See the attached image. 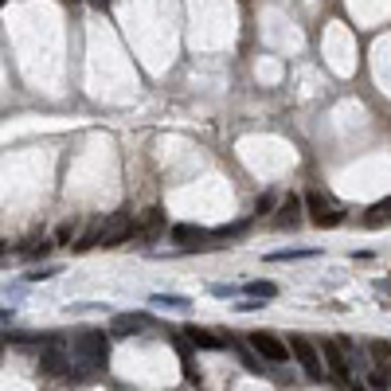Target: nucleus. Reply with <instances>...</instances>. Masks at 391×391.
Segmentation results:
<instances>
[{
    "label": "nucleus",
    "mask_w": 391,
    "mask_h": 391,
    "mask_svg": "<svg viewBox=\"0 0 391 391\" xmlns=\"http://www.w3.org/2000/svg\"><path fill=\"white\" fill-rule=\"evenodd\" d=\"M313 246H305V251H274L270 254V263H290V258H313Z\"/></svg>",
    "instance_id": "nucleus-19"
},
{
    "label": "nucleus",
    "mask_w": 391,
    "mask_h": 391,
    "mask_svg": "<svg viewBox=\"0 0 391 391\" xmlns=\"http://www.w3.org/2000/svg\"><path fill=\"white\" fill-rule=\"evenodd\" d=\"M149 305H165V309H188V297H176V293H153L149 297Z\"/></svg>",
    "instance_id": "nucleus-15"
},
{
    "label": "nucleus",
    "mask_w": 391,
    "mask_h": 391,
    "mask_svg": "<svg viewBox=\"0 0 391 391\" xmlns=\"http://www.w3.org/2000/svg\"><path fill=\"white\" fill-rule=\"evenodd\" d=\"M251 337V352H258V360H270V364H286L290 360V344L278 341L274 332L258 329V332H246Z\"/></svg>",
    "instance_id": "nucleus-5"
},
{
    "label": "nucleus",
    "mask_w": 391,
    "mask_h": 391,
    "mask_svg": "<svg viewBox=\"0 0 391 391\" xmlns=\"http://www.w3.org/2000/svg\"><path fill=\"white\" fill-rule=\"evenodd\" d=\"M137 223V235H145V239H156V235L165 231V212L161 207H145V212L133 219Z\"/></svg>",
    "instance_id": "nucleus-10"
},
{
    "label": "nucleus",
    "mask_w": 391,
    "mask_h": 391,
    "mask_svg": "<svg viewBox=\"0 0 391 391\" xmlns=\"http://www.w3.org/2000/svg\"><path fill=\"white\" fill-rule=\"evenodd\" d=\"M274 204H278V196H274V192H263V196H258V204H254V215H266Z\"/></svg>",
    "instance_id": "nucleus-22"
},
{
    "label": "nucleus",
    "mask_w": 391,
    "mask_h": 391,
    "mask_svg": "<svg viewBox=\"0 0 391 391\" xmlns=\"http://www.w3.org/2000/svg\"><path fill=\"white\" fill-rule=\"evenodd\" d=\"M0 321H12V309H0Z\"/></svg>",
    "instance_id": "nucleus-27"
},
{
    "label": "nucleus",
    "mask_w": 391,
    "mask_h": 391,
    "mask_svg": "<svg viewBox=\"0 0 391 391\" xmlns=\"http://www.w3.org/2000/svg\"><path fill=\"white\" fill-rule=\"evenodd\" d=\"M368 356H371L376 368H388V364H391V344L388 341H371L368 344Z\"/></svg>",
    "instance_id": "nucleus-14"
},
{
    "label": "nucleus",
    "mask_w": 391,
    "mask_h": 391,
    "mask_svg": "<svg viewBox=\"0 0 391 391\" xmlns=\"http://www.w3.org/2000/svg\"><path fill=\"white\" fill-rule=\"evenodd\" d=\"M376 290H380V293H391V278H388V282H376Z\"/></svg>",
    "instance_id": "nucleus-26"
},
{
    "label": "nucleus",
    "mask_w": 391,
    "mask_h": 391,
    "mask_svg": "<svg viewBox=\"0 0 391 391\" xmlns=\"http://www.w3.org/2000/svg\"><path fill=\"white\" fill-rule=\"evenodd\" d=\"M184 337H188V344H196V348H223L227 344V341H219L215 332L200 329V325H184Z\"/></svg>",
    "instance_id": "nucleus-11"
},
{
    "label": "nucleus",
    "mask_w": 391,
    "mask_h": 391,
    "mask_svg": "<svg viewBox=\"0 0 391 391\" xmlns=\"http://www.w3.org/2000/svg\"><path fill=\"white\" fill-rule=\"evenodd\" d=\"M184 376H188V380H192V383H200V368H196V364L188 360V356H184Z\"/></svg>",
    "instance_id": "nucleus-24"
},
{
    "label": "nucleus",
    "mask_w": 391,
    "mask_h": 391,
    "mask_svg": "<svg viewBox=\"0 0 391 391\" xmlns=\"http://www.w3.org/2000/svg\"><path fill=\"white\" fill-rule=\"evenodd\" d=\"M137 235V223L129 212H114L110 219H102V243L98 246H121Z\"/></svg>",
    "instance_id": "nucleus-4"
},
{
    "label": "nucleus",
    "mask_w": 391,
    "mask_h": 391,
    "mask_svg": "<svg viewBox=\"0 0 391 391\" xmlns=\"http://www.w3.org/2000/svg\"><path fill=\"white\" fill-rule=\"evenodd\" d=\"M321 356H325V364H329V376L332 380H341V383H352V360L341 352V344L337 341H321Z\"/></svg>",
    "instance_id": "nucleus-6"
},
{
    "label": "nucleus",
    "mask_w": 391,
    "mask_h": 391,
    "mask_svg": "<svg viewBox=\"0 0 391 391\" xmlns=\"http://www.w3.org/2000/svg\"><path fill=\"white\" fill-rule=\"evenodd\" d=\"M243 293H246V297H254V302H270V297H278V286L263 278V282H246Z\"/></svg>",
    "instance_id": "nucleus-13"
},
{
    "label": "nucleus",
    "mask_w": 391,
    "mask_h": 391,
    "mask_svg": "<svg viewBox=\"0 0 391 391\" xmlns=\"http://www.w3.org/2000/svg\"><path fill=\"white\" fill-rule=\"evenodd\" d=\"M149 325V313H114L110 317V341H126V337H133V332H141Z\"/></svg>",
    "instance_id": "nucleus-7"
},
{
    "label": "nucleus",
    "mask_w": 391,
    "mask_h": 391,
    "mask_svg": "<svg viewBox=\"0 0 391 391\" xmlns=\"http://www.w3.org/2000/svg\"><path fill=\"white\" fill-rule=\"evenodd\" d=\"M251 231V219H239V223H231V227H219V231H212L215 239H239V235H246Z\"/></svg>",
    "instance_id": "nucleus-17"
},
{
    "label": "nucleus",
    "mask_w": 391,
    "mask_h": 391,
    "mask_svg": "<svg viewBox=\"0 0 391 391\" xmlns=\"http://www.w3.org/2000/svg\"><path fill=\"white\" fill-rule=\"evenodd\" d=\"M0 4H4V0H0Z\"/></svg>",
    "instance_id": "nucleus-28"
},
{
    "label": "nucleus",
    "mask_w": 391,
    "mask_h": 391,
    "mask_svg": "<svg viewBox=\"0 0 391 391\" xmlns=\"http://www.w3.org/2000/svg\"><path fill=\"white\" fill-rule=\"evenodd\" d=\"M274 223L282 227V231H297L302 227V200L297 196H286L282 204H278V219Z\"/></svg>",
    "instance_id": "nucleus-9"
},
{
    "label": "nucleus",
    "mask_w": 391,
    "mask_h": 391,
    "mask_svg": "<svg viewBox=\"0 0 391 391\" xmlns=\"http://www.w3.org/2000/svg\"><path fill=\"white\" fill-rule=\"evenodd\" d=\"M55 243H78V223L75 219H67V223L55 227Z\"/></svg>",
    "instance_id": "nucleus-18"
},
{
    "label": "nucleus",
    "mask_w": 391,
    "mask_h": 391,
    "mask_svg": "<svg viewBox=\"0 0 391 391\" xmlns=\"http://www.w3.org/2000/svg\"><path fill=\"white\" fill-rule=\"evenodd\" d=\"M368 388H371V391H391V371H388V368H371Z\"/></svg>",
    "instance_id": "nucleus-16"
},
{
    "label": "nucleus",
    "mask_w": 391,
    "mask_h": 391,
    "mask_svg": "<svg viewBox=\"0 0 391 391\" xmlns=\"http://www.w3.org/2000/svg\"><path fill=\"white\" fill-rule=\"evenodd\" d=\"M39 371L43 376H71V348L51 332V341L39 348Z\"/></svg>",
    "instance_id": "nucleus-3"
},
{
    "label": "nucleus",
    "mask_w": 391,
    "mask_h": 391,
    "mask_svg": "<svg viewBox=\"0 0 391 391\" xmlns=\"http://www.w3.org/2000/svg\"><path fill=\"white\" fill-rule=\"evenodd\" d=\"M55 274H59V266H36V270L24 274V278H28V282H47V278H55Z\"/></svg>",
    "instance_id": "nucleus-21"
},
{
    "label": "nucleus",
    "mask_w": 391,
    "mask_h": 391,
    "mask_svg": "<svg viewBox=\"0 0 391 391\" xmlns=\"http://www.w3.org/2000/svg\"><path fill=\"white\" fill-rule=\"evenodd\" d=\"M391 223V196L380 200V204H371L368 215H364V227H388Z\"/></svg>",
    "instance_id": "nucleus-12"
},
{
    "label": "nucleus",
    "mask_w": 391,
    "mask_h": 391,
    "mask_svg": "<svg viewBox=\"0 0 391 391\" xmlns=\"http://www.w3.org/2000/svg\"><path fill=\"white\" fill-rule=\"evenodd\" d=\"M212 293H215V297H231V293H239V290H235V286H219V282H215Z\"/></svg>",
    "instance_id": "nucleus-25"
},
{
    "label": "nucleus",
    "mask_w": 391,
    "mask_h": 391,
    "mask_svg": "<svg viewBox=\"0 0 391 391\" xmlns=\"http://www.w3.org/2000/svg\"><path fill=\"white\" fill-rule=\"evenodd\" d=\"M302 207L309 212V223L313 227H341L344 223V207L325 192H305Z\"/></svg>",
    "instance_id": "nucleus-1"
},
{
    "label": "nucleus",
    "mask_w": 391,
    "mask_h": 391,
    "mask_svg": "<svg viewBox=\"0 0 391 391\" xmlns=\"http://www.w3.org/2000/svg\"><path fill=\"white\" fill-rule=\"evenodd\" d=\"M239 360H243V368L246 371H254V376H263V360H258V356H254V352H246V348H239Z\"/></svg>",
    "instance_id": "nucleus-20"
},
{
    "label": "nucleus",
    "mask_w": 391,
    "mask_h": 391,
    "mask_svg": "<svg viewBox=\"0 0 391 391\" xmlns=\"http://www.w3.org/2000/svg\"><path fill=\"white\" fill-rule=\"evenodd\" d=\"M168 239L188 251V246H200V239H215V235L204 231V227H196V223H172L168 227Z\"/></svg>",
    "instance_id": "nucleus-8"
},
{
    "label": "nucleus",
    "mask_w": 391,
    "mask_h": 391,
    "mask_svg": "<svg viewBox=\"0 0 391 391\" xmlns=\"http://www.w3.org/2000/svg\"><path fill=\"white\" fill-rule=\"evenodd\" d=\"M51 246H55V243H39V246H24V251H20V254H24V258H43V254H47V251H51Z\"/></svg>",
    "instance_id": "nucleus-23"
},
{
    "label": "nucleus",
    "mask_w": 391,
    "mask_h": 391,
    "mask_svg": "<svg viewBox=\"0 0 391 391\" xmlns=\"http://www.w3.org/2000/svg\"><path fill=\"white\" fill-rule=\"evenodd\" d=\"M290 352H293V360L302 364V371L309 380H325V376H329L325 364H321V348H317L309 337H290Z\"/></svg>",
    "instance_id": "nucleus-2"
}]
</instances>
